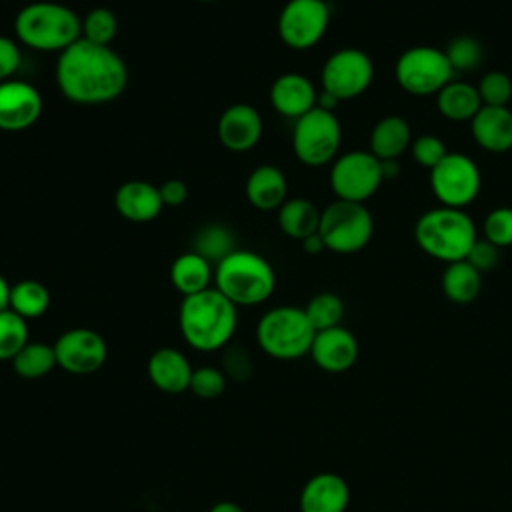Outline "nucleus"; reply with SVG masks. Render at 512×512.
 <instances>
[{
	"mask_svg": "<svg viewBox=\"0 0 512 512\" xmlns=\"http://www.w3.org/2000/svg\"><path fill=\"white\" fill-rule=\"evenodd\" d=\"M56 84L64 98L82 106L116 100L128 84V68L112 46L80 38L58 54Z\"/></svg>",
	"mask_w": 512,
	"mask_h": 512,
	"instance_id": "obj_1",
	"label": "nucleus"
},
{
	"mask_svg": "<svg viewBox=\"0 0 512 512\" xmlns=\"http://www.w3.org/2000/svg\"><path fill=\"white\" fill-rule=\"evenodd\" d=\"M178 326L186 344L200 352L224 348L238 326V306L216 288L184 296L178 310Z\"/></svg>",
	"mask_w": 512,
	"mask_h": 512,
	"instance_id": "obj_2",
	"label": "nucleus"
},
{
	"mask_svg": "<svg viewBox=\"0 0 512 512\" xmlns=\"http://www.w3.org/2000/svg\"><path fill=\"white\" fill-rule=\"evenodd\" d=\"M16 40L40 52H64L82 38L78 14L58 2H30L14 18Z\"/></svg>",
	"mask_w": 512,
	"mask_h": 512,
	"instance_id": "obj_3",
	"label": "nucleus"
},
{
	"mask_svg": "<svg viewBox=\"0 0 512 512\" xmlns=\"http://www.w3.org/2000/svg\"><path fill=\"white\" fill-rule=\"evenodd\" d=\"M476 238L478 232L474 220L460 208H430L420 214L414 224V240L418 248L446 264L466 260Z\"/></svg>",
	"mask_w": 512,
	"mask_h": 512,
	"instance_id": "obj_4",
	"label": "nucleus"
},
{
	"mask_svg": "<svg viewBox=\"0 0 512 512\" xmlns=\"http://www.w3.org/2000/svg\"><path fill=\"white\" fill-rule=\"evenodd\" d=\"M216 290L234 306H256L266 302L276 288L272 264L252 250L236 248L216 264Z\"/></svg>",
	"mask_w": 512,
	"mask_h": 512,
	"instance_id": "obj_5",
	"label": "nucleus"
},
{
	"mask_svg": "<svg viewBox=\"0 0 512 512\" xmlns=\"http://www.w3.org/2000/svg\"><path fill=\"white\" fill-rule=\"evenodd\" d=\"M316 336L304 308L276 306L264 312L256 324V342L264 354L276 360H298L310 354Z\"/></svg>",
	"mask_w": 512,
	"mask_h": 512,
	"instance_id": "obj_6",
	"label": "nucleus"
},
{
	"mask_svg": "<svg viewBox=\"0 0 512 512\" xmlns=\"http://www.w3.org/2000/svg\"><path fill=\"white\" fill-rule=\"evenodd\" d=\"M318 234L326 250L354 254L368 246L374 234V218L362 202L334 200L320 214Z\"/></svg>",
	"mask_w": 512,
	"mask_h": 512,
	"instance_id": "obj_7",
	"label": "nucleus"
},
{
	"mask_svg": "<svg viewBox=\"0 0 512 512\" xmlns=\"http://www.w3.org/2000/svg\"><path fill=\"white\" fill-rule=\"evenodd\" d=\"M342 144V126L334 112L320 106L312 108L292 128L294 156L306 166H324L334 162Z\"/></svg>",
	"mask_w": 512,
	"mask_h": 512,
	"instance_id": "obj_8",
	"label": "nucleus"
},
{
	"mask_svg": "<svg viewBox=\"0 0 512 512\" xmlns=\"http://www.w3.org/2000/svg\"><path fill=\"white\" fill-rule=\"evenodd\" d=\"M394 76L404 92L412 96H432L454 80V70L444 50L422 44L412 46L398 56Z\"/></svg>",
	"mask_w": 512,
	"mask_h": 512,
	"instance_id": "obj_9",
	"label": "nucleus"
},
{
	"mask_svg": "<svg viewBox=\"0 0 512 512\" xmlns=\"http://www.w3.org/2000/svg\"><path fill=\"white\" fill-rule=\"evenodd\" d=\"M328 180L338 200L362 204L372 198L384 182L380 160L370 150H350L336 156Z\"/></svg>",
	"mask_w": 512,
	"mask_h": 512,
	"instance_id": "obj_10",
	"label": "nucleus"
},
{
	"mask_svg": "<svg viewBox=\"0 0 512 512\" xmlns=\"http://www.w3.org/2000/svg\"><path fill=\"white\" fill-rule=\"evenodd\" d=\"M482 176L476 162L460 152H448L430 170V188L440 206L464 210L480 194Z\"/></svg>",
	"mask_w": 512,
	"mask_h": 512,
	"instance_id": "obj_11",
	"label": "nucleus"
},
{
	"mask_svg": "<svg viewBox=\"0 0 512 512\" xmlns=\"http://www.w3.org/2000/svg\"><path fill=\"white\" fill-rule=\"evenodd\" d=\"M374 80V62L360 48H340L322 66V90L334 98L352 100L364 94Z\"/></svg>",
	"mask_w": 512,
	"mask_h": 512,
	"instance_id": "obj_12",
	"label": "nucleus"
},
{
	"mask_svg": "<svg viewBox=\"0 0 512 512\" xmlns=\"http://www.w3.org/2000/svg\"><path fill=\"white\" fill-rule=\"evenodd\" d=\"M330 24V6L324 0H288L278 14L280 40L294 50L316 46Z\"/></svg>",
	"mask_w": 512,
	"mask_h": 512,
	"instance_id": "obj_13",
	"label": "nucleus"
},
{
	"mask_svg": "<svg viewBox=\"0 0 512 512\" xmlns=\"http://www.w3.org/2000/svg\"><path fill=\"white\" fill-rule=\"evenodd\" d=\"M52 346L58 368L74 376L98 372L108 358L106 340L92 328H70Z\"/></svg>",
	"mask_w": 512,
	"mask_h": 512,
	"instance_id": "obj_14",
	"label": "nucleus"
},
{
	"mask_svg": "<svg viewBox=\"0 0 512 512\" xmlns=\"http://www.w3.org/2000/svg\"><path fill=\"white\" fill-rule=\"evenodd\" d=\"M42 110L44 100L34 84L16 78L0 82V130H26L40 120Z\"/></svg>",
	"mask_w": 512,
	"mask_h": 512,
	"instance_id": "obj_15",
	"label": "nucleus"
},
{
	"mask_svg": "<svg viewBox=\"0 0 512 512\" xmlns=\"http://www.w3.org/2000/svg\"><path fill=\"white\" fill-rule=\"evenodd\" d=\"M218 140L230 152H248L262 138V118L258 110L246 102L230 104L218 118Z\"/></svg>",
	"mask_w": 512,
	"mask_h": 512,
	"instance_id": "obj_16",
	"label": "nucleus"
},
{
	"mask_svg": "<svg viewBox=\"0 0 512 512\" xmlns=\"http://www.w3.org/2000/svg\"><path fill=\"white\" fill-rule=\"evenodd\" d=\"M358 352L360 348L356 336L342 324L316 332L310 348L314 364L330 374H342L350 370L358 360Z\"/></svg>",
	"mask_w": 512,
	"mask_h": 512,
	"instance_id": "obj_17",
	"label": "nucleus"
},
{
	"mask_svg": "<svg viewBox=\"0 0 512 512\" xmlns=\"http://www.w3.org/2000/svg\"><path fill=\"white\" fill-rule=\"evenodd\" d=\"M318 90L310 78L298 72L280 74L270 86V104L272 108L286 116L298 120L312 108H316Z\"/></svg>",
	"mask_w": 512,
	"mask_h": 512,
	"instance_id": "obj_18",
	"label": "nucleus"
},
{
	"mask_svg": "<svg viewBox=\"0 0 512 512\" xmlns=\"http://www.w3.org/2000/svg\"><path fill=\"white\" fill-rule=\"evenodd\" d=\"M298 504L300 512H346L350 504V486L340 474H314L302 486Z\"/></svg>",
	"mask_w": 512,
	"mask_h": 512,
	"instance_id": "obj_19",
	"label": "nucleus"
},
{
	"mask_svg": "<svg viewBox=\"0 0 512 512\" xmlns=\"http://www.w3.org/2000/svg\"><path fill=\"white\" fill-rule=\"evenodd\" d=\"M114 206L124 220L144 224L158 218L164 202L158 186L146 180H128L118 186L114 194Z\"/></svg>",
	"mask_w": 512,
	"mask_h": 512,
	"instance_id": "obj_20",
	"label": "nucleus"
},
{
	"mask_svg": "<svg viewBox=\"0 0 512 512\" xmlns=\"http://www.w3.org/2000/svg\"><path fill=\"white\" fill-rule=\"evenodd\" d=\"M146 372L150 382L166 392V394H182L190 390V380L194 368L190 366L188 358L176 348H158L150 354Z\"/></svg>",
	"mask_w": 512,
	"mask_h": 512,
	"instance_id": "obj_21",
	"label": "nucleus"
},
{
	"mask_svg": "<svg viewBox=\"0 0 512 512\" xmlns=\"http://www.w3.org/2000/svg\"><path fill=\"white\" fill-rule=\"evenodd\" d=\"M470 132L486 152L512 150V110L508 106H482L470 120Z\"/></svg>",
	"mask_w": 512,
	"mask_h": 512,
	"instance_id": "obj_22",
	"label": "nucleus"
},
{
	"mask_svg": "<svg viewBox=\"0 0 512 512\" xmlns=\"http://www.w3.org/2000/svg\"><path fill=\"white\" fill-rule=\"evenodd\" d=\"M286 192V176L274 164H260L246 178V198L258 210H278L286 202Z\"/></svg>",
	"mask_w": 512,
	"mask_h": 512,
	"instance_id": "obj_23",
	"label": "nucleus"
},
{
	"mask_svg": "<svg viewBox=\"0 0 512 512\" xmlns=\"http://www.w3.org/2000/svg\"><path fill=\"white\" fill-rule=\"evenodd\" d=\"M412 144V132L406 118L390 114L376 122L370 134V152L378 160H398Z\"/></svg>",
	"mask_w": 512,
	"mask_h": 512,
	"instance_id": "obj_24",
	"label": "nucleus"
},
{
	"mask_svg": "<svg viewBox=\"0 0 512 512\" xmlns=\"http://www.w3.org/2000/svg\"><path fill=\"white\" fill-rule=\"evenodd\" d=\"M438 112L452 122H470L476 112L482 108V100L478 88L470 82L450 80L438 94H436Z\"/></svg>",
	"mask_w": 512,
	"mask_h": 512,
	"instance_id": "obj_25",
	"label": "nucleus"
},
{
	"mask_svg": "<svg viewBox=\"0 0 512 512\" xmlns=\"http://www.w3.org/2000/svg\"><path fill=\"white\" fill-rule=\"evenodd\" d=\"M212 278V262L194 250L180 254L170 266V282L182 296H192L210 288Z\"/></svg>",
	"mask_w": 512,
	"mask_h": 512,
	"instance_id": "obj_26",
	"label": "nucleus"
},
{
	"mask_svg": "<svg viewBox=\"0 0 512 512\" xmlns=\"http://www.w3.org/2000/svg\"><path fill=\"white\" fill-rule=\"evenodd\" d=\"M320 210L308 198H286L278 208V226L280 230L294 240H304L310 234L318 232Z\"/></svg>",
	"mask_w": 512,
	"mask_h": 512,
	"instance_id": "obj_27",
	"label": "nucleus"
},
{
	"mask_svg": "<svg viewBox=\"0 0 512 512\" xmlns=\"http://www.w3.org/2000/svg\"><path fill=\"white\" fill-rule=\"evenodd\" d=\"M442 292L454 304H470L482 290V274L466 260L446 264L442 272Z\"/></svg>",
	"mask_w": 512,
	"mask_h": 512,
	"instance_id": "obj_28",
	"label": "nucleus"
},
{
	"mask_svg": "<svg viewBox=\"0 0 512 512\" xmlns=\"http://www.w3.org/2000/svg\"><path fill=\"white\" fill-rule=\"evenodd\" d=\"M8 308L18 316H22L24 320L40 318L50 308V292L38 280H32V278L20 280L10 288Z\"/></svg>",
	"mask_w": 512,
	"mask_h": 512,
	"instance_id": "obj_29",
	"label": "nucleus"
},
{
	"mask_svg": "<svg viewBox=\"0 0 512 512\" xmlns=\"http://www.w3.org/2000/svg\"><path fill=\"white\" fill-rule=\"evenodd\" d=\"M56 352L52 344L28 342L14 358L12 368L20 378L36 380L50 374L56 368Z\"/></svg>",
	"mask_w": 512,
	"mask_h": 512,
	"instance_id": "obj_30",
	"label": "nucleus"
},
{
	"mask_svg": "<svg viewBox=\"0 0 512 512\" xmlns=\"http://www.w3.org/2000/svg\"><path fill=\"white\" fill-rule=\"evenodd\" d=\"M236 250V238L230 228L222 224H208L198 230L194 238V252L204 256L208 262H220Z\"/></svg>",
	"mask_w": 512,
	"mask_h": 512,
	"instance_id": "obj_31",
	"label": "nucleus"
},
{
	"mask_svg": "<svg viewBox=\"0 0 512 512\" xmlns=\"http://www.w3.org/2000/svg\"><path fill=\"white\" fill-rule=\"evenodd\" d=\"M304 312L316 332L340 326L344 318V302L334 292H320L308 300Z\"/></svg>",
	"mask_w": 512,
	"mask_h": 512,
	"instance_id": "obj_32",
	"label": "nucleus"
},
{
	"mask_svg": "<svg viewBox=\"0 0 512 512\" xmlns=\"http://www.w3.org/2000/svg\"><path fill=\"white\" fill-rule=\"evenodd\" d=\"M28 320L10 308L0 312V362H6L28 344Z\"/></svg>",
	"mask_w": 512,
	"mask_h": 512,
	"instance_id": "obj_33",
	"label": "nucleus"
},
{
	"mask_svg": "<svg viewBox=\"0 0 512 512\" xmlns=\"http://www.w3.org/2000/svg\"><path fill=\"white\" fill-rule=\"evenodd\" d=\"M444 54L456 72H472L482 64L484 58V46L478 38L462 34L450 40V44L444 48Z\"/></svg>",
	"mask_w": 512,
	"mask_h": 512,
	"instance_id": "obj_34",
	"label": "nucleus"
},
{
	"mask_svg": "<svg viewBox=\"0 0 512 512\" xmlns=\"http://www.w3.org/2000/svg\"><path fill=\"white\" fill-rule=\"evenodd\" d=\"M118 34V18L110 8H92L82 18V38L100 46H110Z\"/></svg>",
	"mask_w": 512,
	"mask_h": 512,
	"instance_id": "obj_35",
	"label": "nucleus"
},
{
	"mask_svg": "<svg viewBox=\"0 0 512 512\" xmlns=\"http://www.w3.org/2000/svg\"><path fill=\"white\" fill-rule=\"evenodd\" d=\"M476 88L482 106H508L512 100V78L502 70L486 72Z\"/></svg>",
	"mask_w": 512,
	"mask_h": 512,
	"instance_id": "obj_36",
	"label": "nucleus"
},
{
	"mask_svg": "<svg viewBox=\"0 0 512 512\" xmlns=\"http://www.w3.org/2000/svg\"><path fill=\"white\" fill-rule=\"evenodd\" d=\"M226 374L216 366H202L192 372L190 392L202 400H216L226 390Z\"/></svg>",
	"mask_w": 512,
	"mask_h": 512,
	"instance_id": "obj_37",
	"label": "nucleus"
},
{
	"mask_svg": "<svg viewBox=\"0 0 512 512\" xmlns=\"http://www.w3.org/2000/svg\"><path fill=\"white\" fill-rule=\"evenodd\" d=\"M484 238L498 248L512 246V208L498 206L490 210L482 224Z\"/></svg>",
	"mask_w": 512,
	"mask_h": 512,
	"instance_id": "obj_38",
	"label": "nucleus"
},
{
	"mask_svg": "<svg viewBox=\"0 0 512 512\" xmlns=\"http://www.w3.org/2000/svg\"><path fill=\"white\" fill-rule=\"evenodd\" d=\"M410 152H412V158L422 168H428V170H432L436 164H440L444 160V156L448 154L446 144L436 134H422L416 140H412Z\"/></svg>",
	"mask_w": 512,
	"mask_h": 512,
	"instance_id": "obj_39",
	"label": "nucleus"
},
{
	"mask_svg": "<svg viewBox=\"0 0 512 512\" xmlns=\"http://www.w3.org/2000/svg\"><path fill=\"white\" fill-rule=\"evenodd\" d=\"M466 262H470L480 274L496 268V264L500 262V248L494 246L492 242H488L484 236L476 238L474 246L470 248Z\"/></svg>",
	"mask_w": 512,
	"mask_h": 512,
	"instance_id": "obj_40",
	"label": "nucleus"
},
{
	"mask_svg": "<svg viewBox=\"0 0 512 512\" xmlns=\"http://www.w3.org/2000/svg\"><path fill=\"white\" fill-rule=\"evenodd\" d=\"M22 64V52L16 40L0 34V82L10 80Z\"/></svg>",
	"mask_w": 512,
	"mask_h": 512,
	"instance_id": "obj_41",
	"label": "nucleus"
},
{
	"mask_svg": "<svg viewBox=\"0 0 512 512\" xmlns=\"http://www.w3.org/2000/svg\"><path fill=\"white\" fill-rule=\"evenodd\" d=\"M158 190H160L164 206H180L188 198V186L184 180H178V178H170V180L162 182L158 186Z\"/></svg>",
	"mask_w": 512,
	"mask_h": 512,
	"instance_id": "obj_42",
	"label": "nucleus"
},
{
	"mask_svg": "<svg viewBox=\"0 0 512 512\" xmlns=\"http://www.w3.org/2000/svg\"><path fill=\"white\" fill-rule=\"evenodd\" d=\"M302 248H304L306 254H320L322 250H326L324 240H322V236H320L318 232H314V234H310L308 238H304V240H302Z\"/></svg>",
	"mask_w": 512,
	"mask_h": 512,
	"instance_id": "obj_43",
	"label": "nucleus"
},
{
	"mask_svg": "<svg viewBox=\"0 0 512 512\" xmlns=\"http://www.w3.org/2000/svg\"><path fill=\"white\" fill-rule=\"evenodd\" d=\"M380 168H382V178L386 180H394L400 174V164L398 160H380Z\"/></svg>",
	"mask_w": 512,
	"mask_h": 512,
	"instance_id": "obj_44",
	"label": "nucleus"
},
{
	"mask_svg": "<svg viewBox=\"0 0 512 512\" xmlns=\"http://www.w3.org/2000/svg\"><path fill=\"white\" fill-rule=\"evenodd\" d=\"M208 512H244V508L232 500H220Z\"/></svg>",
	"mask_w": 512,
	"mask_h": 512,
	"instance_id": "obj_45",
	"label": "nucleus"
},
{
	"mask_svg": "<svg viewBox=\"0 0 512 512\" xmlns=\"http://www.w3.org/2000/svg\"><path fill=\"white\" fill-rule=\"evenodd\" d=\"M10 284H8V280L0 274V312L2 310H6L8 308V304H10Z\"/></svg>",
	"mask_w": 512,
	"mask_h": 512,
	"instance_id": "obj_46",
	"label": "nucleus"
},
{
	"mask_svg": "<svg viewBox=\"0 0 512 512\" xmlns=\"http://www.w3.org/2000/svg\"><path fill=\"white\" fill-rule=\"evenodd\" d=\"M198 2H214V0H198Z\"/></svg>",
	"mask_w": 512,
	"mask_h": 512,
	"instance_id": "obj_47",
	"label": "nucleus"
}]
</instances>
